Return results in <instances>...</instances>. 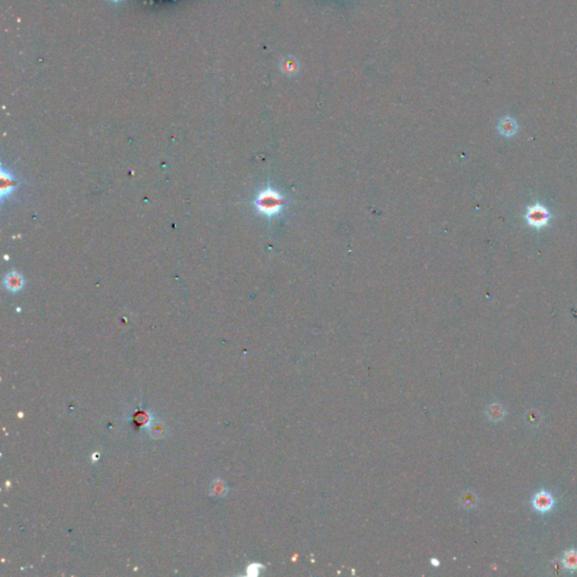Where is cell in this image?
I'll return each mask as SVG.
<instances>
[{
  "instance_id": "cell-1",
  "label": "cell",
  "mask_w": 577,
  "mask_h": 577,
  "mask_svg": "<svg viewBox=\"0 0 577 577\" xmlns=\"http://www.w3.org/2000/svg\"><path fill=\"white\" fill-rule=\"evenodd\" d=\"M255 205L260 213L268 217H272L278 215L281 208L283 207L284 200L278 192L268 188V190H264L258 194Z\"/></svg>"
},
{
  "instance_id": "cell-2",
  "label": "cell",
  "mask_w": 577,
  "mask_h": 577,
  "mask_svg": "<svg viewBox=\"0 0 577 577\" xmlns=\"http://www.w3.org/2000/svg\"><path fill=\"white\" fill-rule=\"evenodd\" d=\"M550 218L551 215L549 210L545 205L540 204V203L530 205L526 213V220L528 225L536 228V229H541V228L548 226Z\"/></svg>"
},
{
  "instance_id": "cell-3",
  "label": "cell",
  "mask_w": 577,
  "mask_h": 577,
  "mask_svg": "<svg viewBox=\"0 0 577 577\" xmlns=\"http://www.w3.org/2000/svg\"><path fill=\"white\" fill-rule=\"evenodd\" d=\"M554 498H552L551 494L546 491H541L537 493L535 497L532 499V505L538 512L540 513H547L549 512L552 506H554Z\"/></svg>"
},
{
  "instance_id": "cell-4",
  "label": "cell",
  "mask_w": 577,
  "mask_h": 577,
  "mask_svg": "<svg viewBox=\"0 0 577 577\" xmlns=\"http://www.w3.org/2000/svg\"><path fill=\"white\" fill-rule=\"evenodd\" d=\"M497 129L498 132L504 135V137L510 138L513 137L514 134H516L518 130V124L516 122V120L511 118V116H504V118L499 120Z\"/></svg>"
},
{
  "instance_id": "cell-5",
  "label": "cell",
  "mask_w": 577,
  "mask_h": 577,
  "mask_svg": "<svg viewBox=\"0 0 577 577\" xmlns=\"http://www.w3.org/2000/svg\"><path fill=\"white\" fill-rule=\"evenodd\" d=\"M4 284H5V287L7 288V290L13 291V292H16V291H19L23 288L24 280L22 278V275H19L18 273L14 272V273L8 274L6 278H5Z\"/></svg>"
},
{
  "instance_id": "cell-6",
  "label": "cell",
  "mask_w": 577,
  "mask_h": 577,
  "mask_svg": "<svg viewBox=\"0 0 577 577\" xmlns=\"http://www.w3.org/2000/svg\"><path fill=\"white\" fill-rule=\"evenodd\" d=\"M562 564L568 570H576L577 569V551L575 550H568L565 552L564 558H562Z\"/></svg>"
},
{
  "instance_id": "cell-7",
  "label": "cell",
  "mask_w": 577,
  "mask_h": 577,
  "mask_svg": "<svg viewBox=\"0 0 577 577\" xmlns=\"http://www.w3.org/2000/svg\"><path fill=\"white\" fill-rule=\"evenodd\" d=\"M15 186H16V183L13 181L12 177L9 175H6L5 172H3V174H2V193L3 194L2 195L5 196L6 194H9Z\"/></svg>"
},
{
  "instance_id": "cell-8",
  "label": "cell",
  "mask_w": 577,
  "mask_h": 577,
  "mask_svg": "<svg viewBox=\"0 0 577 577\" xmlns=\"http://www.w3.org/2000/svg\"><path fill=\"white\" fill-rule=\"evenodd\" d=\"M488 416L491 417L493 421H499L503 418L504 416V409L501 405H492L488 409Z\"/></svg>"
},
{
  "instance_id": "cell-9",
  "label": "cell",
  "mask_w": 577,
  "mask_h": 577,
  "mask_svg": "<svg viewBox=\"0 0 577 577\" xmlns=\"http://www.w3.org/2000/svg\"><path fill=\"white\" fill-rule=\"evenodd\" d=\"M281 65H282V70L285 72V74H294V72L298 70V64L295 62L294 59H292V58L284 59L283 64H281Z\"/></svg>"
}]
</instances>
